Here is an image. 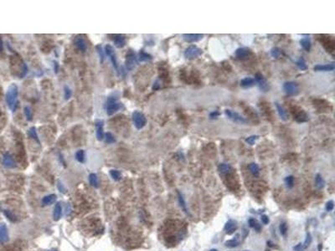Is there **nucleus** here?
<instances>
[{"mask_svg":"<svg viewBox=\"0 0 335 251\" xmlns=\"http://www.w3.org/2000/svg\"><path fill=\"white\" fill-rule=\"evenodd\" d=\"M18 86L15 84H12V85L9 86L8 88V90L6 92V102L7 105L10 110L13 111L14 108H15V105H16V101H17V97H18Z\"/></svg>","mask_w":335,"mask_h":251,"instance_id":"1","label":"nucleus"},{"mask_svg":"<svg viewBox=\"0 0 335 251\" xmlns=\"http://www.w3.org/2000/svg\"><path fill=\"white\" fill-rule=\"evenodd\" d=\"M122 105L117 101L116 98L114 96H110L107 99V102H106V111H107V115L111 116L113 115L114 113H116L117 111H118L119 109L121 108Z\"/></svg>","mask_w":335,"mask_h":251,"instance_id":"2","label":"nucleus"},{"mask_svg":"<svg viewBox=\"0 0 335 251\" xmlns=\"http://www.w3.org/2000/svg\"><path fill=\"white\" fill-rule=\"evenodd\" d=\"M132 120H133V123H134L135 127L138 130L144 127L145 125L147 123V119H146L144 115L137 111H135L132 113Z\"/></svg>","mask_w":335,"mask_h":251,"instance_id":"3","label":"nucleus"},{"mask_svg":"<svg viewBox=\"0 0 335 251\" xmlns=\"http://www.w3.org/2000/svg\"><path fill=\"white\" fill-rule=\"evenodd\" d=\"M202 55V50L195 45H190L184 51V57L188 60H194Z\"/></svg>","mask_w":335,"mask_h":251,"instance_id":"4","label":"nucleus"},{"mask_svg":"<svg viewBox=\"0 0 335 251\" xmlns=\"http://www.w3.org/2000/svg\"><path fill=\"white\" fill-rule=\"evenodd\" d=\"M283 90L288 96H296L299 92V87L296 82L287 81L283 85Z\"/></svg>","mask_w":335,"mask_h":251,"instance_id":"5","label":"nucleus"},{"mask_svg":"<svg viewBox=\"0 0 335 251\" xmlns=\"http://www.w3.org/2000/svg\"><path fill=\"white\" fill-rule=\"evenodd\" d=\"M225 114L229 119L231 120L234 122L240 124H246L247 122V121H246L245 117H243L241 115H240L238 112H235V111H231V110H228L227 109V110L225 111Z\"/></svg>","mask_w":335,"mask_h":251,"instance_id":"6","label":"nucleus"},{"mask_svg":"<svg viewBox=\"0 0 335 251\" xmlns=\"http://www.w3.org/2000/svg\"><path fill=\"white\" fill-rule=\"evenodd\" d=\"M255 81H256V83H257L260 90L261 91H263V92H267L270 90V85L268 84V82H267V80L264 78V76H263L261 73L256 74V76H255Z\"/></svg>","mask_w":335,"mask_h":251,"instance_id":"7","label":"nucleus"},{"mask_svg":"<svg viewBox=\"0 0 335 251\" xmlns=\"http://www.w3.org/2000/svg\"><path fill=\"white\" fill-rule=\"evenodd\" d=\"M137 63V57L135 53L133 51H128V53L127 54V57H126V67L128 70H131L132 69L134 68V66L136 65Z\"/></svg>","mask_w":335,"mask_h":251,"instance_id":"8","label":"nucleus"},{"mask_svg":"<svg viewBox=\"0 0 335 251\" xmlns=\"http://www.w3.org/2000/svg\"><path fill=\"white\" fill-rule=\"evenodd\" d=\"M103 126H104V121L101 119L96 120L95 121V127H96V136L98 141H102L104 138V132H103Z\"/></svg>","mask_w":335,"mask_h":251,"instance_id":"9","label":"nucleus"},{"mask_svg":"<svg viewBox=\"0 0 335 251\" xmlns=\"http://www.w3.org/2000/svg\"><path fill=\"white\" fill-rule=\"evenodd\" d=\"M204 37L203 34H183V39L189 43H195L198 42L201 40Z\"/></svg>","mask_w":335,"mask_h":251,"instance_id":"10","label":"nucleus"},{"mask_svg":"<svg viewBox=\"0 0 335 251\" xmlns=\"http://www.w3.org/2000/svg\"><path fill=\"white\" fill-rule=\"evenodd\" d=\"M3 164L4 166L8 167V168H13L15 167V162L13 160V158H12V156L9 153H6L3 157Z\"/></svg>","mask_w":335,"mask_h":251,"instance_id":"11","label":"nucleus"},{"mask_svg":"<svg viewBox=\"0 0 335 251\" xmlns=\"http://www.w3.org/2000/svg\"><path fill=\"white\" fill-rule=\"evenodd\" d=\"M9 240V232L5 224H0V244Z\"/></svg>","mask_w":335,"mask_h":251,"instance_id":"12","label":"nucleus"},{"mask_svg":"<svg viewBox=\"0 0 335 251\" xmlns=\"http://www.w3.org/2000/svg\"><path fill=\"white\" fill-rule=\"evenodd\" d=\"M334 63H331L326 64H316L313 67V70L316 71H333L334 70Z\"/></svg>","mask_w":335,"mask_h":251,"instance_id":"13","label":"nucleus"},{"mask_svg":"<svg viewBox=\"0 0 335 251\" xmlns=\"http://www.w3.org/2000/svg\"><path fill=\"white\" fill-rule=\"evenodd\" d=\"M236 229H237L236 223L232 219H230L229 221L226 222V224H225V230L228 234H233L235 230H236Z\"/></svg>","mask_w":335,"mask_h":251,"instance_id":"14","label":"nucleus"},{"mask_svg":"<svg viewBox=\"0 0 335 251\" xmlns=\"http://www.w3.org/2000/svg\"><path fill=\"white\" fill-rule=\"evenodd\" d=\"M249 56V50L246 48H239L235 51V56L239 60H246Z\"/></svg>","mask_w":335,"mask_h":251,"instance_id":"15","label":"nucleus"},{"mask_svg":"<svg viewBox=\"0 0 335 251\" xmlns=\"http://www.w3.org/2000/svg\"><path fill=\"white\" fill-rule=\"evenodd\" d=\"M255 84H256V81L254 78H251V77H246L241 81V86L246 89L252 87Z\"/></svg>","mask_w":335,"mask_h":251,"instance_id":"16","label":"nucleus"},{"mask_svg":"<svg viewBox=\"0 0 335 251\" xmlns=\"http://www.w3.org/2000/svg\"><path fill=\"white\" fill-rule=\"evenodd\" d=\"M275 107H276V111H277V113H278V116H280L281 119L282 120V121H287L288 117H287V111H285V109L283 108V107L277 102L275 103Z\"/></svg>","mask_w":335,"mask_h":251,"instance_id":"17","label":"nucleus"},{"mask_svg":"<svg viewBox=\"0 0 335 251\" xmlns=\"http://www.w3.org/2000/svg\"><path fill=\"white\" fill-rule=\"evenodd\" d=\"M62 216V207L60 203H57L55 206V209H54V214H53V217H54V220L55 221H58L59 220V218Z\"/></svg>","mask_w":335,"mask_h":251,"instance_id":"18","label":"nucleus"},{"mask_svg":"<svg viewBox=\"0 0 335 251\" xmlns=\"http://www.w3.org/2000/svg\"><path fill=\"white\" fill-rule=\"evenodd\" d=\"M74 43H75V44H76V46L80 50H81V51H85V50H86V44H85V41L83 39L81 38V37H77V38L75 39V40H74Z\"/></svg>","mask_w":335,"mask_h":251,"instance_id":"19","label":"nucleus"},{"mask_svg":"<svg viewBox=\"0 0 335 251\" xmlns=\"http://www.w3.org/2000/svg\"><path fill=\"white\" fill-rule=\"evenodd\" d=\"M315 186L318 189H322L325 186V180L319 173H318L315 177Z\"/></svg>","mask_w":335,"mask_h":251,"instance_id":"20","label":"nucleus"},{"mask_svg":"<svg viewBox=\"0 0 335 251\" xmlns=\"http://www.w3.org/2000/svg\"><path fill=\"white\" fill-rule=\"evenodd\" d=\"M248 168H249V170H250V173L253 175V176H255V177H258L259 173H260V168H259V166L256 164V163H255V162H251V163H250V164L248 165Z\"/></svg>","mask_w":335,"mask_h":251,"instance_id":"21","label":"nucleus"},{"mask_svg":"<svg viewBox=\"0 0 335 251\" xmlns=\"http://www.w3.org/2000/svg\"><path fill=\"white\" fill-rule=\"evenodd\" d=\"M56 200V195L55 194H50L45 197H44L42 199V204L45 205H50L54 204Z\"/></svg>","mask_w":335,"mask_h":251,"instance_id":"22","label":"nucleus"},{"mask_svg":"<svg viewBox=\"0 0 335 251\" xmlns=\"http://www.w3.org/2000/svg\"><path fill=\"white\" fill-rule=\"evenodd\" d=\"M300 44H301V46L305 50H307V51H309L310 49H311V46H312V44H311V40H310L309 38H303L301 40H300Z\"/></svg>","mask_w":335,"mask_h":251,"instance_id":"23","label":"nucleus"},{"mask_svg":"<svg viewBox=\"0 0 335 251\" xmlns=\"http://www.w3.org/2000/svg\"><path fill=\"white\" fill-rule=\"evenodd\" d=\"M178 199L179 205L181 207V209L183 210V212L185 213H188V210H187V206L186 203H185V200L183 198V196L182 195V193L180 192H178Z\"/></svg>","mask_w":335,"mask_h":251,"instance_id":"24","label":"nucleus"},{"mask_svg":"<svg viewBox=\"0 0 335 251\" xmlns=\"http://www.w3.org/2000/svg\"><path fill=\"white\" fill-rule=\"evenodd\" d=\"M28 135H29L32 139H34L36 142H38L39 144H40V141H39L38 135H37V132H36V128L34 127H30V129L28 130Z\"/></svg>","mask_w":335,"mask_h":251,"instance_id":"25","label":"nucleus"},{"mask_svg":"<svg viewBox=\"0 0 335 251\" xmlns=\"http://www.w3.org/2000/svg\"><path fill=\"white\" fill-rule=\"evenodd\" d=\"M125 43H126V40L123 35H117L114 39L115 45L117 48H123L125 45Z\"/></svg>","mask_w":335,"mask_h":251,"instance_id":"26","label":"nucleus"},{"mask_svg":"<svg viewBox=\"0 0 335 251\" xmlns=\"http://www.w3.org/2000/svg\"><path fill=\"white\" fill-rule=\"evenodd\" d=\"M248 222H249V225H250L252 229H254V230H256V231H257V232H260V231H261V224L257 222L256 219H255V218H250Z\"/></svg>","mask_w":335,"mask_h":251,"instance_id":"27","label":"nucleus"},{"mask_svg":"<svg viewBox=\"0 0 335 251\" xmlns=\"http://www.w3.org/2000/svg\"><path fill=\"white\" fill-rule=\"evenodd\" d=\"M152 60V56L144 51H140L138 55V60L141 62H146Z\"/></svg>","mask_w":335,"mask_h":251,"instance_id":"28","label":"nucleus"},{"mask_svg":"<svg viewBox=\"0 0 335 251\" xmlns=\"http://www.w3.org/2000/svg\"><path fill=\"white\" fill-rule=\"evenodd\" d=\"M218 170L220 171L221 173H228L231 171V167L226 163H221L218 166Z\"/></svg>","mask_w":335,"mask_h":251,"instance_id":"29","label":"nucleus"},{"mask_svg":"<svg viewBox=\"0 0 335 251\" xmlns=\"http://www.w3.org/2000/svg\"><path fill=\"white\" fill-rule=\"evenodd\" d=\"M296 64H297V66L298 67V69H300L301 70H306L308 69V66H307V64H306L305 60H304L302 57H300V58L296 61Z\"/></svg>","mask_w":335,"mask_h":251,"instance_id":"30","label":"nucleus"},{"mask_svg":"<svg viewBox=\"0 0 335 251\" xmlns=\"http://www.w3.org/2000/svg\"><path fill=\"white\" fill-rule=\"evenodd\" d=\"M89 182L91 186H93L94 187H98L97 176L95 173H91L89 175Z\"/></svg>","mask_w":335,"mask_h":251,"instance_id":"31","label":"nucleus"},{"mask_svg":"<svg viewBox=\"0 0 335 251\" xmlns=\"http://www.w3.org/2000/svg\"><path fill=\"white\" fill-rule=\"evenodd\" d=\"M284 182L287 188H292L293 187V185H294V177L292 176V175L286 177Z\"/></svg>","mask_w":335,"mask_h":251,"instance_id":"32","label":"nucleus"},{"mask_svg":"<svg viewBox=\"0 0 335 251\" xmlns=\"http://www.w3.org/2000/svg\"><path fill=\"white\" fill-rule=\"evenodd\" d=\"M76 159L81 163L85 162V153L83 150H79L76 153Z\"/></svg>","mask_w":335,"mask_h":251,"instance_id":"33","label":"nucleus"},{"mask_svg":"<svg viewBox=\"0 0 335 251\" xmlns=\"http://www.w3.org/2000/svg\"><path fill=\"white\" fill-rule=\"evenodd\" d=\"M105 141L108 144H111L116 142V138L111 132H106L105 133Z\"/></svg>","mask_w":335,"mask_h":251,"instance_id":"34","label":"nucleus"},{"mask_svg":"<svg viewBox=\"0 0 335 251\" xmlns=\"http://www.w3.org/2000/svg\"><path fill=\"white\" fill-rule=\"evenodd\" d=\"M110 175L111 177L112 178V179H114L115 181H118V180H120L121 178H122L121 173H120L119 171L115 170V169H112V170L110 171Z\"/></svg>","mask_w":335,"mask_h":251,"instance_id":"35","label":"nucleus"},{"mask_svg":"<svg viewBox=\"0 0 335 251\" xmlns=\"http://www.w3.org/2000/svg\"><path fill=\"white\" fill-rule=\"evenodd\" d=\"M71 95H72V90L71 88H69L67 85H65L64 87V96H65V100H69L70 98L71 97Z\"/></svg>","mask_w":335,"mask_h":251,"instance_id":"36","label":"nucleus"},{"mask_svg":"<svg viewBox=\"0 0 335 251\" xmlns=\"http://www.w3.org/2000/svg\"><path fill=\"white\" fill-rule=\"evenodd\" d=\"M238 245H239V241H238L236 238L235 239V238L230 239V240L225 242V246L229 247V248H235V247L238 246Z\"/></svg>","mask_w":335,"mask_h":251,"instance_id":"37","label":"nucleus"},{"mask_svg":"<svg viewBox=\"0 0 335 251\" xmlns=\"http://www.w3.org/2000/svg\"><path fill=\"white\" fill-rule=\"evenodd\" d=\"M271 55H272V56L273 57V58L277 59V58H279V57L281 56V55H282V51H281V50L279 49V48L275 47V48H272V50H271Z\"/></svg>","mask_w":335,"mask_h":251,"instance_id":"38","label":"nucleus"},{"mask_svg":"<svg viewBox=\"0 0 335 251\" xmlns=\"http://www.w3.org/2000/svg\"><path fill=\"white\" fill-rule=\"evenodd\" d=\"M4 213L6 217L8 218V219H9L10 221L15 222L17 220V218L15 217V215L13 213H11L9 210H4Z\"/></svg>","mask_w":335,"mask_h":251,"instance_id":"39","label":"nucleus"},{"mask_svg":"<svg viewBox=\"0 0 335 251\" xmlns=\"http://www.w3.org/2000/svg\"><path fill=\"white\" fill-rule=\"evenodd\" d=\"M259 138L258 136H256V135H252V136H248V137H246V142L247 143V144L249 145H253L256 142V141Z\"/></svg>","mask_w":335,"mask_h":251,"instance_id":"40","label":"nucleus"},{"mask_svg":"<svg viewBox=\"0 0 335 251\" xmlns=\"http://www.w3.org/2000/svg\"><path fill=\"white\" fill-rule=\"evenodd\" d=\"M24 113H25V116L26 119L28 120V121H31V120H32L31 109L30 108V107H28V106L25 107V108H24Z\"/></svg>","mask_w":335,"mask_h":251,"instance_id":"41","label":"nucleus"},{"mask_svg":"<svg viewBox=\"0 0 335 251\" xmlns=\"http://www.w3.org/2000/svg\"><path fill=\"white\" fill-rule=\"evenodd\" d=\"M279 230H280V233L282 235H285L287 232V225L285 222L281 223L280 226H279Z\"/></svg>","mask_w":335,"mask_h":251,"instance_id":"42","label":"nucleus"},{"mask_svg":"<svg viewBox=\"0 0 335 251\" xmlns=\"http://www.w3.org/2000/svg\"><path fill=\"white\" fill-rule=\"evenodd\" d=\"M104 51L106 52V54L108 56H110L111 55H112V54H114L115 53L113 47L111 46V45H110V44H106V46H105V50H104Z\"/></svg>","mask_w":335,"mask_h":251,"instance_id":"43","label":"nucleus"},{"mask_svg":"<svg viewBox=\"0 0 335 251\" xmlns=\"http://www.w3.org/2000/svg\"><path fill=\"white\" fill-rule=\"evenodd\" d=\"M311 243H312V235H311L310 233H308V234H307V238H306L305 239V242H304V244H303L304 249L307 248V247L309 246Z\"/></svg>","mask_w":335,"mask_h":251,"instance_id":"44","label":"nucleus"},{"mask_svg":"<svg viewBox=\"0 0 335 251\" xmlns=\"http://www.w3.org/2000/svg\"><path fill=\"white\" fill-rule=\"evenodd\" d=\"M334 203L333 200H330V201H328L326 204L325 209H326L328 212H330V211H332L334 209Z\"/></svg>","mask_w":335,"mask_h":251,"instance_id":"45","label":"nucleus"},{"mask_svg":"<svg viewBox=\"0 0 335 251\" xmlns=\"http://www.w3.org/2000/svg\"><path fill=\"white\" fill-rule=\"evenodd\" d=\"M109 57H110L111 61V63H112V64H113L114 68L116 69L117 70H118V66H117V59H116L115 53H114V54H112V55H111Z\"/></svg>","mask_w":335,"mask_h":251,"instance_id":"46","label":"nucleus"},{"mask_svg":"<svg viewBox=\"0 0 335 251\" xmlns=\"http://www.w3.org/2000/svg\"><path fill=\"white\" fill-rule=\"evenodd\" d=\"M28 72V67L26 65L25 63H23V67H22V72L20 75V78H23L26 76V74Z\"/></svg>","mask_w":335,"mask_h":251,"instance_id":"47","label":"nucleus"},{"mask_svg":"<svg viewBox=\"0 0 335 251\" xmlns=\"http://www.w3.org/2000/svg\"><path fill=\"white\" fill-rule=\"evenodd\" d=\"M220 116V112L218 111H212V112H210L209 113V119L211 120H215V119H217V117Z\"/></svg>","mask_w":335,"mask_h":251,"instance_id":"48","label":"nucleus"},{"mask_svg":"<svg viewBox=\"0 0 335 251\" xmlns=\"http://www.w3.org/2000/svg\"><path fill=\"white\" fill-rule=\"evenodd\" d=\"M57 187H58V189H59V191L60 192V193H65V187L63 186V184L61 183L60 181H58V183H57Z\"/></svg>","mask_w":335,"mask_h":251,"instance_id":"49","label":"nucleus"},{"mask_svg":"<svg viewBox=\"0 0 335 251\" xmlns=\"http://www.w3.org/2000/svg\"><path fill=\"white\" fill-rule=\"evenodd\" d=\"M261 222H262L264 224H268L269 222H270V219H269V218L267 215H262L261 218Z\"/></svg>","mask_w":335,"mask_h":251,"instance_id":"50","label":"nucleus"},{"mask_svg":"<svg viewBox=\"0 0 335 251\" xmlns=\"http://www.w3.org/2000/svg\"><path fill=\"white\" fill-rule=\"evenodd\" d=\"M304 249V247L302 245V244H298L297 246L293 247V250L296 251H302Z\"/></svg>","mask_w":335,"mask_h":251,"instance_id":"51","label":"nucleus"},{"mask_svg":"<svg viewBox=\"0 0 335 251\" xmlns=\"http://www.w3.org/2000/svg\"><path fill=\"white\" fill-rule=\"evenodd\" d=\"M97 52H99V54H100V56H101V57H102V59H103V50H102V47L101 46H97Z\"/></svg>","mask_w":335,"mask_h":251,"instance_id":"52","label":"nucleus"},{"mask_svg":"<svg viewBox=\"0 0 335 251\" xmlns=\"http://www.w3.org/2000/svg\"><path fill=\"white\" fill-rule=\"evenodd\" d=\"M159 87H160V85H159V83H158L157 81H156V82H155V83L153 84V89L154 90H156L159 89Z\"/></svg>","mask_w":335,"mask_h":251,"instance_id":"53","label":"nucleus"},{"mask_svg":"<svg viewBox=\"0 0 335 251\" xmlns=\"http://www.w3.org/2000/svg\"><path fill=\"white\" fill-rule=\"evenodd\" d=\"M54 63H55V72L57 73V71H58V68H59L58 63H57L56 61H54Z\"/></svg>","mask_w":335,"mask_h":251,"instance_id":"54","label":"nucleus"},{"mask_svg":"<svg viewBox=\"0 0 335 251\" xmlns=\"http://www.w3.org/2000/svg\"><path fill=\"white\" fill-rule=\"evenodd\" d=\"M3 50V41H2V39L0 37V51Z\"/></svg>","mask_w":335,"mask_h":251,"instance_id":"55","label":"nucleus"},{"mask_svg":"<svg viewBox=\"0 0 335 251\" xmlns=\"http://www.w3.org/2000/svg\"><path fill=\"white\" fill-rule=\"evenodd\" d=\"M318 251H322V244H318Z\"/></svg>","mask_w":335,"mask_h":251,"instance_id":"56","label":"nucleus"},{"mask_svg":"<svg viewBox=\"0 0 335 251\" xmlns=\"http://www.w3.org/2000/svg\"><path fill=\"white\" fill-rule=\"evenodd\" d=\"M209 251H218L217 250H215V249H212V250H210Z\"/></svg>","mask_w":335,"mask_h":251,"instance_id":"57","label":"nucleus"},{"mask_svg":"<svg viewBox=\"0 0 335 251\" xmlns=\"http://www.w3.org/2000/svg\"><path fill=\"white\" fill-rule=\"evenodd\" d=\"M51 251H56L55 250H51Z\"/></svg>","mask_w":335,"mask_h":251,"instance_id":"58","label":"nucleus"}]
</instances>
